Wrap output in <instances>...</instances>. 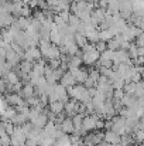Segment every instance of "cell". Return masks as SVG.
<instances>
[{"mask_svg":"<svg viewBox=\"0 0 144 146\" xmlns=\"http://www.w3.org/2000/svg\"><path fill=\"white\" fill-rule=\"evenodd\" d=\"M23 60L34 64V62H37L38 60H41V51H40L38 47H28V48L24 50Z\"/></svg>","mask_w":144,"mask_h":146,"instance_id":"4","label":"cell"},{"mask_svg":"<svg viewBox=\"0 0 144 146\" xmlns=\"http://www.w3.org/2000/svg\"><path fill=\"white\" fill-rule=\"evenodd\" d=\"M49 41H51V44L61 47L62 37H61V33H59V30H58L57 27H54V29L51 30V33H49Z\"/></svg>","mask_w":144,"mask_h":146,"instance_id":"16","label":"cell"},{"mask_svg":"<svg viewBox=\"0 0 144 146\" xmlns=\"http://www.w3.org/2000/svg\"><path fill=\"white\" fill-rule=\"evenodd\" d=\"M0 143L1 146H10V135L4 133L3 136H0Z\"/></svg>","mask_w":144,"mask_h":146,"instance_id":"28","label":"cell"},{"mask_svg":"<svg viewBox=\"0 0 144 146\" xmlns=\"http://www.w3.org/2000/svg\"><path fill=\"white\" fill-rule=\"evenodd\" d=\"M122 141V136L117 135L116 132L113 131H106L105 132V138H103V142L107 143V145H116V143H120Z\"/></svg>","mask_w":144,"mask_h":146,"instance_id":"9","label":"cell"},{"mask_svg":"<svg viewBox=\"0 0 144 146\" xmlns=\"http://www.w3.org/2000/svg\"><path fill=\"white\" fill-rule=\"evenodd\" d=\"M4 81L7 82V85H17L20 82V77H18L16 70H11L4 75Z\"/></svg>","mask_w":144,"mask_h":146,"instance_id":"14","label":"cell"},{"mask_svg":"<svg viewBox=\"0 0 144 146\" xmlns=\"http://www.w3.org/2000/svg\"><path fill=\"white\" fill-rule=\"evenodd\" d=\"M18 95L23 98V99H26V101H27L28 98L36 97V95H37V92H36V88H34L30 82H27V84H24V85L21 87V90H20Z\"/></svg>","mask_w":144,"mask_h":146,"instance_id":"8","label":"cell"},{"mask_svg":"<svg viewBox=\"0 0 144 146\" xmlns=\"http://www.w3.org/2000/svg\"><path fill=\"white\" fill-rule=\"evenodd\" d=\"M59 128H61L62 133H65V135H72L74 131H75V128H74V122H72V118H65V119L61 122Z\"/></svg>","mask_w":144,"mask_h":146,"instance_id":"11","label":"cell"},{"mask_svg":"<svg viewBox=\"0 0 144 146\" xmlns=\"http://www.w3.org/2000/svg\"><path fill=\"white\" fill-rule=\"evenodd\" d=\"M68 95L72 98V99L81 102V104H86L88 101L92 99L91 95H89V90L85 88L84 84H76V85L68 88Z\"/></svg>","mask_w":144,"mask_h":146,"instance_id":"1","label":"cell"},{"mask_svg":"<svg viewBox=\"0 0 144 146\" xmlns=\"http://www.w3.org/2000/svg\"><path fill=\"white\" fill-rule=\"evenodd\" d=\"M99 58H100V54L96 51L95 47H93L92 50H89V51L82 52V61H84V64L88 65V67H92V65L97 64Z\"/></svg>","mask_w":144,"mask_h":146,"instance_id":"3","label":"cell"},{"mask_svg":"<svg viewBox=\"0 0 144 146\" xmlns=\"http://www.w3.org/2000/svg\"><path fill=\"white\" fill-rule=\"evenodd\" d=\"M106 146H122V143H116V145H107L106 143Z\"/></svg>","mask_w":144,"mask_h":146,"instance_id":"34","label":"cell"},{"mask_svg":"<svg viewBox=\"0 0 144 146\" xmlns=\"http://www.w3.org/2000/svg\"><path fill=\"white\" fill-rule=\"evenodd\" d=\"M59 84H61V85H64V87L68 90V88H71V87L76 85V81H75L74 75H72L69 71H66V72L62 75V78H61V82H59Z\"/></svg>","mask_w":144,"mask_h":146,"instance_id":"13","label":"cell"},{"mask_svg":"<svg viewBox=\"0 0 144 146\" xmlns=\"http://www.w3.org/2000/svg\"><path fill=\"white\" fill-rule=\"evenodd\" d=\"M10 105H9V102L6 101V97H3V95H0V115L9 108Z\"/></svg>","mask_w":144,"mask_h":146,"instance_id":"25","label":"cell"},{"mask_svg":"<svg viewBox=\"0 0 144 146\" xmlns=\"http://www.w3.org/2000/svg\"><path fill=\"white\" fill-rule=\"evenodd\" d=\"M113 33L107 29V30H99V41H103V43H107L113 38Z\"/></svg>","mask_w":144,"mask_h":146,"instance_id":"19","label":"cell"},{"mask_svg":"<svg viewBox=\"0 0 144 146\" xmlns=\"http://www.w3.org/2000/svg\"><path fill=\"white\" fill-rule=\"evenodd\" d=\"M122 104H123V106H126V108H133V106L137 104V98L134 97V95L124 94V97L122 99Z\"/></svg>","mask_w":144,"mask_h":146,"instance_id":"18","label":"cell"},{"mask_svg":"<svg viewBox=\"0 0 144 146\" xmlns=\"http://www.w3.org/2000/svg\"><path fill=\"white\" fill-rule=\"evenodd\" d=\"M95 48L99 54H102V52H105V51L107 50V44L103 43V41H97V43L95 44Z\"/></svg>","mask_w":144,"mask_h":146,"instance_id":"26","label":"cell"},{"mask_svg":"<svg viewBox=\"0 0 144 146\" xmlns=\"http://www.w3.org/2000/svg\"><path fill=\"white\" fill-rule=\"evenodd\" d=\"M7 92V82L4 81V78H0V94H6Z\"/></svg>","mask_w":144,"mask_h":146,"instance_id":"29","label":"cell"},{"mask_svg":"<svg viewBox=\"0 0 144 146\" xmlns=\"http://www.w3.org/2000/svg\"><path fill=\"white\" fill-rule=\"evenodd\" d=\"M106 44H107V50H112V51H117V50H120V43H119L114 37H113L110 41H107Z\"/></svg>","mask_w":144,"mask_h":146,"instance_id":"24","label":"cell"},{"mask_svg":"<svg viewBox=\"0 0 144 146\" xmlns=\"http://www.w3.org/2000/svg\"><path fill=\"white\" fill-rule=\"evenodd\" d=\"M57 139L51 135H47L44 132H41L40 138H38V146H55Z\"/></svg>","mask_w":144,"mask_h":146,"instance_id":"12","label":"cell"},{"mask_svg":"<svg viewBox=\"0 0 144 146\" xmlns=\"http://www.w3.org/2000/svg\"><path fill=\"white\" fill-rule=\"evenodd\" d=\"M86 38H88V43H91V44H93L95 46L96 43L99 41V30H91L89 33H86V36H85Z\"/></svg>","mask_w":144,"mask_h":146,"instance_id":"21","label":"cell"},{"mask_svg":"<svg viewBox=\"0 0 144 146\" xmlns=\"http://www.w3.org/2000/svg\"><path fill=\"white\" fill-rule=\"evenodd\" d=\"M129 57H130V60H136V58H139V51H137V46H136V43H132V46H130V48H129Z\"/></svg>","mask_w":144,"mask_h":146,"instance_id":"23","label":"cell"},{"mask_svg":"<svg viewBox=\"0 0 144 146\" xmlns=\"http://www.w3.org/2000/svg\"><path fill=\"white\" fill-rule=\"evenodd\" d=\"M69 72L74 75L76 84H84L86 81V78H88V71L85 68H82V67L81 68H75V70H69Z\"/></svg>","mask_w":144,"mask_h":146,"instance_id":"7","label":"cell"},{"mask_svg":"<svg viewBox=\"0 0 144 146\" xmlns=\"http://www.w3.org/2000/svg\"><path fill=\"white\" fill-rule=\"evenodd\" d=\"M137 27H140V29L144 31V17H141V20H140V23H139V26H137Z\"/></svg>","mask_w":144,"mask_h":146,"instance_id":"33","label":"cell"},{"mask_svg":"<svg viewBox=\"0 0 144 146\" xmlns=\"http://www.w3.org/2000/svg\"><path fill=\"white\" fill-rule=\"evenodd\" d=\"M139 51V57H144V47H137Z\"/></svg>","mask_w":144,"mask_h":146,"instance_id":"32","label":"cell"},{"mask_svg":"<svg viewBox=\"0 0 144 146\" xmlns=\"http://www.w3.org/2000/svg\"><path fill=\"white\" fill-rule=\"evenodd\" d=\"M140 146H144V142H143V143H141V145H140Z\"/></svg>","mask_w":144,"mask_h":146,"instance_id":"37","label":"cell"},{"mask_svg":"<svg viewBox=\"0 0 144 146\" xmlns=\"http://www.w3.org/2000/svg\"><path fill=\"white\" fill-rule=\"evenodd\" d=\"M84 146H86V145H84Z\"/></svg>","mask_w":144,"mask_h":146,"instance_id":"39","label":"cell"},{"mask_svg":"<svg viewBox=\"0 0 144 146\" xmlns=\"http://www.w3.org/2000/svg\"><path fill=\"white\" fill-rule=\"evenodd\" d=\"M69 146H84V141H78V142H72Z\"/></svg>","mask_w":144,"mask_h":146,"instance_id":"31","label":"cell"},{"mask_svg":"<svg viewBox=\"0 0 144 146\" xmlns=\"http://www.w3.org/2000/svg\"><path fill=\"white\" fill-rule=\"evenodd\" d=\"M0 146H1V143H0Z\"/></svg>","mask_w":144,"mask_h":146,"instance_id":"38","label":"cell"},{"mask_svg":"<svg viewBox=\"0 0 144 146\" xmlns=\"http://www.w3.org/2000/svg\"><path fill=\"white\" fill-rule=\"evenodd\" d=\"M141 81H143V82H144V72H143V74H141Z\"/></svg>","mask_w":144,"mask_h":146,"instance_id":"36","label":"cell"},{"mask_svg":"<svg viewBox=\"0 0 144 146\" xmlns=\"http://www.w3.org/2000/svg\"><path fill=\"white\" fill-rule=\"evenodd\" d=\"M103 138H105V133L100 132V131H96V132L86 133L82 141H84V145H86V146H96L103 142Z\"/></svg>","mask_w":144,"mask_h":146,"instance_id":"2","label":"cell"},{"mask_svg":"<svg viewBox=\"0 0 144 146\" xmlns=\"http://www.w3.org/2000/svg\"><path fill=\"white\" fill-rule=\"evenodd\" d=\"M48 109H49L48 113H51V115H54V116H58V115L64 113V104H62L61 101L49 102V104H48Z\"/></svg>","mask_w":144,"mask_h":146,"instance_id":"10","label":"cell"},{"mask_svg":"<svg viewBox=\"0 0 144 146\" xmlns=\"http://www.w3.org/2000/svg\"><path fill=\"white\" fill-rule=\"evenodd\" d=\"M79 104L75 99H69L66 104H64V112L66 113L68 118H74L76 113H79Z\"/></svg>","mask_w":144,"mask_h":146,"instance_id":"6","label":"cell"},{"mask_svg":"<svg viewBox=\"0 0 144 146\" xmlns=\"http://www.w3.org/2000/svg\"><path fill=\"white\" fill-rule=\"evenodd\" d=\"M105 128V121L103 119H97V123H96V131H100V129H103Z\"/></svg>","mask_w":144,"mask_h":146,"instance_id":"30","label":"cell"},{"mask_svg":"<svg viewBox=\"0 0 144 146\" xmlns=\"http://www.w3.org/2000/svg\"><path fill=\"white\" fill-rule=\"evenodd\" d=\"M96 146H106V143H105V142H102V143H99V145H96Z\"/></svg>","mask_w":144,"mask_h":146,"instance_id":"35","label":"cell"},{"mask_svg":"<svg viewBox=\"0 0 144 146\" xmlns=\"http://www.w3.org/2000/svg\"><path fill=\"white\" fill-rule=\"evenodd\" d=\"M123 97H124V91H123V90H114V91H113V98H112V99L122 101Z\"/></svg>","mask_w":144,"mask_h":146,"instance_id":"27","label":"cell"},{"mask_svg":"<svg viewBox=\"0 0 144 146\" xmlns=\"http://www.w3.org/2000/svg\"><path fill=\"white\" fill-rule=\"evenodd\" d=\"M74 40H75V43H76V46H78L79 48H82L84 46L88 44V38H86L84 34H81V33H75V34H74Z\"/></svg>","mask_w":144,"mask_h":146,"instance_id":"20","label":"cell"},{"mask_svg":"<svg viewBox=\"0 0 144 146\" xmlns=\"http://www.w3.org/2000/svg\"><path fill=\"white\" fill-rule=\"evenodd\" d=\"M133 138H134V142H136V143H140V145H141V143L144 142V126L141 125V122L137 125Z\"/></svg>","mask_w":144,"mask_h":146,"instance_id":"17","label":"cell"},{"mask_svg":"<svg viewBox=\"0 0 144 146\" xmlns=\"http://www.w3.org/2000/svg\"><path fill=\"white\" fill-rule=\"evenodd\" d=\"M82 64H84V61H82V55H81V52H79V54H76V55H74V57L69 58V61H68V70L81 68Z\"/></svg>","mask_w":144,"mask_h":146,"instance_id":"15","label":"cell"},{"mask_svg":"<svg viewBox=\"0 0 144 146\" xmlns=\"http://www.w3.org/2000/svg\"><path fill=\"white\" fill-rule=\"evenodd\" d=\"M134 97L137 98H143L144 97V82L140 81V82H136V90H134Z\"/></svg>","mask_w":144,"mask_h":146,"instance_id":"22","label":"cell"},{"mask_svg":"<svg viewBox=\"0 0 144 146\" xmlns=\"http://www.w3.org/2000/svg\"><path fill=\"white\" fill-rule=\"evenodd\" d=\"M97 119H99V116H97L96 113H93V115H86V116L84 118L82 129H84L86 133L96 131V123H97Z\"/></svg>","mask_w":144,"mask_h":146,"instance_id":"5","label":"cell"}]
</instances>
